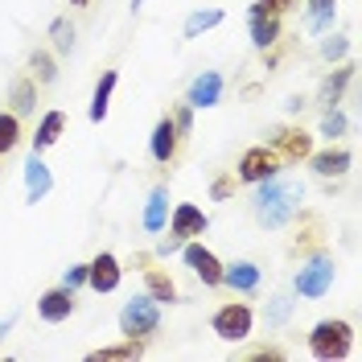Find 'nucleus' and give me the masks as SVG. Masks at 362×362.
<instances>
[{"label":"nucleus","mask_w":362,"mask_h":362,"mask_svg":"<svg viewBox=\"0 0 362 362\" xmlns=\"http://www.w3.org/2000/svg\"><path fill=\"white\" fill-rule=\"evenodd\" d=\"M300 202H305V185L300 181L268 177L255 189V218L268 230H280V226H288L300 214Z\"/></svg>","instance_id":"f257e3e1"},{"label":"nucleus","mask_w":362,"mask_h":362,"mask_svg":"<svg viewBox=\"0 0 362 362\" xmlns=\"http://www.w3.org/2000/svg\"><path fill=\"white\" fill-rule=\"evenodd\" d=\"M157 329H160V309H157V300H153L148 293L132 296V300L119 309V334H124V338L148 341Z\"/></svg>","instance_id":"f03ea898"},{"label":"nucleus","mask_w":362,"mask_h":362,"mask_svg":"<svg viewBox=\"0 0 362 362\" xmlns=\"http://www.w3.org/2000/svg\"><path fill=\"white\" fill-rule=\"evenodd\" d=\"M350 341H354L350 321H317L313 334H309V350H313V358L334 362L350 354Z\"/></svg>","instance_id":"7ed1b4c3"},{"label":"nucleus","mask_w":362,"mask_h":362,"mask_svg":"<svg viewBox=\"0 0 362 362\" xmlns=\"http://www.w3.org/2000/svg\"><path fill=\"white\" fill-rule=\"evenodd\" d=\"M334 276H338L334 255H329V251H313L309 264L296 272V293L305 296V300H317V296H325L334 288Z\"/></svg>","instance_id":"20e7f679"},{"label":"nucleus","mask_w":362,"mask_h":362,"mask_svg":"<svg viewBox=\"0 0 362 362\" xmlns=\"http://www.w3.org/2000/svg\"><path fill=\"white\" fill-rule=\"evenodd\" d=\"M268 148L280 157V165H300V160H309L313 153V136L305 132V128H272L268 132Z\"/></svg>","instance_id":"39448f33"},{"label":"nucleus","mask_w":362,"mask_h":362,"mask_svg":"<svg viewBox=\"0 0 362 362\" xmlns=\"http://www.w3.org/2000/svg\"><path fill=\"white\" fill-rule=\"evenodd\" d=\"M251 321H255V317H251L247 305H243V300H230V305H223L218 313L210 317V329L223 341H243L251 334Z\"/></svg>","instance_id":"423d86ee"},{"label":"nucleus","mask_w":362,"mask_h":362,"mask_svg":"<svg viewBox=\"0 0 362 362\" xmlns=\"http://www.w3.org/2000/svg\"><path fill=\"white\" fill-rule=\"evenodd\" d=\"M280 173V157L272 153L268 144H255V148H247L243 157H239V173L235 177L247 181V185H259V181H268Z\"/></svg>","instance_id":"0eeeda50"},{"label":"nucleus","mask_w":362,"mask_h":362,"mask_svg":"<svg viewBox=\"0 0 362 362\" xmlns=\"http://www.w3.org/2000/svg\"><path fill=\"white\" fill-rule=\"evenodd\" d=\"M181 259H185V268L194 272L202 284H210V288H218L223 284V264H218V255L210 247H202V243H181Z\"/></svg>","instance_id":"6e6552de"},{"label":"nucleus","mask_w":362,"mask_h":362,"mask_svg":"<svg viewBox=\"0 0 362 362\" xmlns=\"http://www.w3.org/2000/svg\"><path fill=\"white\" fill-rule=\"evenodd\" d=\"M119 280H124V268H119V259H115L112 251H103V255H95L87 264V284L95 293H115L119 288Z\"/></svg>","instance_id":"1a4fd4ad"},{"label":"nucleus","mask_w":362,"mask_h":362,"mask_svg":"<svg viewBox=\"0 0 362 362\" xmlns=\"http://www.w3.org/2000/svg\"><path fill=\"white\" fill-rule=\"evenodd\" d=\"M70 313H74V288H66V284L45 288V293L37 296V317H42V321H49V325L66 321Z\"/></svg>","instance_id":"9d476101"},{"label":"nucleus","mask_w":362,"mask_h":362,"mask_svg":"<svg viewBox=\"0 0 362 362\" xmlns=\"http://www.w3.org/2000/svg\"><path fill=\"white\" fill-rule=\"evenodd\" d=\"M206 226H210V218H206L194 202L173 206V214H169V235H177L181 243H185V239H198Z\"/></svg>","instance_id":"9b49d317"},{"label":"nucleus","mask_w":362,"mask_h":362,"mask_svg":"<svg viewBox=\"0 0 362 362\" xmlns=\"http://www.w3.org/2000/svg\"><path fill=\"white\" fill-rule=\"evenodd\" d=\"M177 148H181V136H177V128H173V119L160 115L157 128H153V140H148V153H153L157 165H173V160H177Z\"/></svg>","instance_id":"f8f14e48"},{"label":"nucleus","mask_w":362,"mask_h":362,"mask_svg":"<svg viewBox=\"0 0 362 362\" xmlns=\"http://www.w3.org/2000/svg\"><path fill=\"white\" fill-rule=\"evenodd\" d=\"M223 87L226 83H223L218 70H202V74L189 83V99H185V103H189V107H214V103L223 99Z\"/></svg>","instance_id":"ddd939ff"},{"label":"nucleus","mask_w":362,"mask_h":362,"mask_svg":"<svg viewBox=\"0 0 362 362\" xmlns=\"http://www.w3.org/2000/svg\"><path fill=\"white\" fill-rule=\"evenodd\" d=\"M247 17H251V45H255V49H268V45L280 42V17H276V13L251 4Z\"/></svg>","instance_id":"4468645a"},{"label":"nucleus","mask_w":362,"mask_h":362,"mask_svg":"<svg viewBox=\"0 0 362 362\" xmlns=\"http://www.w3.org/2000/svg\"><path fill=\"white\" fill-rule=\"evenodd\" d=\"M49 189H54V173H49V165L33 153V157L25 160V198H29V202H42Z\"/></svg>","instance_id":"2eb2a0df"},{"label":"nucleus","mask_w":362,"mask_h":362,"mask_svg":"<svg viewBox=\"0 0 362 362\" xmlns=\"http://www.w3.org/2000/svg\"><path fill=\"white\" fill-rule=\"evenodd\" d=\"M165 223H169V194H165V185H157V189L148 194V202H144L140 226H144L148 235H157V230H165Z\"/></svg>","instance_id":"dca6fc26"},{"label":"nucleus","mask_w":362,"mask_h":362,"mask_svg":"<svg viewBox=\"0 0 362 362\" xmlns=\"http://www.w3.org/2000/svg\"><path fill=\"white\" fill-rule=\"evenodd\" d=\"M223 284H230L235 293H255L259 288V268L251 259H235L223 268Z\"/></svg>","instance_id":"f3484780"},{"label":"nucleus","mask_w":362,"mask_h":362,"mask_svg":"<svg viewBox=\"0 0 362 362\" xmlns=\"http://www.w3.org/2000/svg\"><path fill=\"white\" fill-rule=\"evenodd\" d=\"M144 293L157 305H173L177 300V284H173V276L165 268H144Z\"/></svg>","instance_id":"a211bd4d"},{"label":"nucleus","mask_w":362,"mask_h":362,"mask_svg":"<svg viewBox=\"0 0 362 362\" xmlns=\"http://www.w3.org/2000/svg\"><path fill=\"white\" fill-rule=\"evenodd\" d=\"M334 17H338V0H309L305 4V29L309 33L334 29Z\"/></svg>","instance_id":"6ab92c4d"},{"label":"nucleus","mask_w":362,"mask_h":362,"mask_svg":"<svg viewBox=\"0 0 362 362\" xmlns=\"http://www.w3.org/2000/svg\"><path fill=\"white\" fill-rule=\"evenodd\" d=\"M309 160L321 177H341L354 157H350V148H325V153H309Z\"/></svg>","instance_id":"aec40b11"},{"label":"nucleus","mask_w":362,"mask_h":362,"mask_svg":"<svg viewBox=\"0 0 362 362\" xmlns=\"http://www.w3.org/2000/svg\"><path fill=\"white\" fill-rule=\"evenodd\" d=\"M115 83H119V70H103V78L95 83V95H90V124H103V115H107V103H112Z\"/></svg>","instance_id":"412c9836"},{"label":"nucleus","mask_w":362,"mask_h":362,"mask_svg":"<svg viewBox=\"0 0 362 362\" xmlns=\"http://www.w3.org/2000/svg\"><path fill=\"white\" fill-rule=\"evenodd\" d=\"M350 78H354V66H338L334 74H329V78H325V83H321V90H317V103L329 112V107H334V103L341 99V90L350 87Z\"/></svg>","instance_id":"4be33fe9"},{"label":"nucleus","mask_w":362,"mask_h":362,"mask_svg":"<svg viewBox=\"0 0 362 362\" xmlns=\"http://www.w3.org/2000/svg\"><path fill=\"white\" fill-rule=\"evenodd\" d=\"M62 128H66V115L62 112H45L42 124H37V132H33V153H42V148H49V144H58Z\"/></svg>","instance_id":"5701e85b"},{"label":"nucleus","mask_w":362,"mask_h":362,"mask_svg":"<svg viewBox=\"0 0 362 362\" xmlns=\"http://www.w3.org/2000/svg\"><path fill=\"white\" fill-rule=\"evenodd\" d=\"M8 103H13V112L17 115H29L37 107V83L33 78H13V87H8Z\"/></svg>","instance_id":"b1692460"},{"label":"nucleus","mask_w":362,"mask_h":362,"mask_svg":"<svg viewBox=\"0 0 362 362\" xmlns=\"http://www.w3.org/2000/svg\"><path fill=\"white\" fill-rule=\"evenodd\" d=\"M144 354V341L140 338H124L119 346H103V350H95L90 354V362H132Z\"/></svg>","instance_id":"393cba45"},{"label":"nucleus","mask_w":362,"mask_h":362,"mask_svg":"<svg viewBox=\"0 0 362 362\" xmlns=\"http://www.w3.org/2000/svg\"><path fill=\"white\" fill-rule=\"evenodd\" d=\"M313 251H321V223L313 214H305V230H296L293 255H313Z\"/></svg>","instance_id":"a878e982"},{"label":"nucleus","mask_w":362,"mask_h":362,"mask_svg":"<svg viewBox=\"0 0 362 362\" xmlns=\"http://www.w3.org/2000/svg\"><path fill=\"white\" fill-rule=\"evenodd\" d=\"M214 25H223V8H198V13L185 17V37H202Z\"/></svg>","instance_id":"bb28decb"},{"label":"nucleus","mask_w":362,"mask_h":362,"mask_svg":"<svg viewBox=\"0 0 362 362\" xmlns=\"http://www.w3.org/2000/svg\"><path fill=\"white\" fill-rule=\"evenodd\" d=\"M21 144V115L17 112H0V157L13 153Z\"/></svg>","instance_id":"cd10ccee"},{"label":"nucleus","mask_w":362,"mask_h":362,"mask_svg":"<svg viewBox=\"0 0 362 362\" xmlns=\"http://www.w3.org/2000/svg\"><path fill=\"white\" fill-rule=\"evenodd\" d=\"M29 70H33V83H54L58 78V66H54V54H45V49H33V58H29Z\"/></svg>","instance_id":"c85d7f7f"},{"label":"nucleus","mask_w":362,"mask_h":362,"mask_svg":"<svg viewBox=\"0 0 362 362\" xmlns=\"http://www.w3.org/2000/svg\"><path fill=\"white\" fill-rule=\"evenodd\" d=\"M49 42H54V54H70L74 49V25H70V17H58L49 25Z\"/></svg>","instance_id":"c756f323"},{"label":"nucleus","mask_w":362,"mask_h":362,"mask_svg":"<svg viewBox=\"0 0 362 362\" xmlns=\"http://www.w3.org/2000/svg\"><path fill=\"white\" fill-rule=\"evenodd\" d=\"M293 293H276L268 300V309H264V317H268V325H284L288 321V313H293Z\"/></svg>","instance_id":"7c9ffc66"},{"label":"nucleus","mask_w":362,"mask_h":362,"mask_svg":"<svg viewBox=\"0 0 362 362\" xmlns=\"http://www.w3.org/2000/svg\"><path fill=\"white\" fill-rule=\"evenodd\" d=\"M321 136H329V140L346 136V115H341L338 107H329V112H325V119H321Z\"/></svg>","instance_id":"2f4dec72"},{"label":"nucleus","mask_w":362,"mask_h":362,"mask_svg":"<svg viewBox=\"0 0 362 362\" xmlns=\"http://www.w3.org/2000/svg\"><path fill=\"white\" fill-rule=\"evenodd\" d=\"M235 189H239V177H235V173H223V177H214V185H210V198H214V202H226Z\"/></svg>","instance_id":"473e14b6"},{"label":"nucleus","mask_w":362,"mask_h":362,"mask_svg":"<svg viewBox=\"0 0 362 362\" xmlns=\"http://www.w3.org/2000/svg\"><path fill=\"white\" fill-rule=\"evenodd\" d=\"M321 54H325L329 62L346 58V54H350V37H338V33H334V37H325V42H321Z\"/></svg>","instance_id":"72a5a7b5"},{"label":"nucleus","mask_w":362,"mask_h":362,"mask_svg":"<svg viewBox=\"0 0 362 362\" xmlns=\"http://www.w3.org/2000/svg\"><path fill=\"white\" fill-rule=\"evenodd\" d=\"M169 119H173V128H177V136H189V132H194V107H189V103H181V107H173V115H169Z\"/></svg>","instance_id":"f704fd0d"},{"label":"nucleus","mask_w":362,"mask_h":362,"mask_svg":"<svg viewBox=\"0 0 362 362\" xmlns=\"http://www.w3.org/2000/svg\"><path fill=\"white\" fill-rule=\"evenodd\" d=\"M62 284H66V288H78V284H87V264H70L66 276H62Z\"/></svg>","instance_id":"c9c22d12"},{"label":"nucleus","mask_w":362,"mask_h":362,"mask_svg":"<svg viewBox=\"0 0 362 362\" xmlns=\"http://www.w3.org/2000/svg\"><path fill=\"white\" fill-rule=\"evenodd\" d=\"M247 358H272V362H280V358H284V350H280V346H255V350H247Z\"/></svg>","instance_id":"e433bc0d"},{"label":"nucleus","mask_w":362,"mask_h":362,"mask_svg":"<svg viewBox=\"0 0 362 362\" xmlns=\"http://www.w3.org/2000/svg\"><path fill=\"white\" fill-rule=\"evenodd\" d=\"M255 4H259V8H268V13H276V17H280V13H288V8H293L296 0H255Z\"/></svg>","instance_id":"4c0bfd02"},{"label":"nucleus","mask_w":362,"mask_h":362,"mask_svg":"<svg viewBox=\"0 0 362 362\" xmlns=\"http://www.w3.org/2000/svg\"><path fill=\"white\" fill-rule=\"evenodd\" d=\"M173 251H181L177 235H169V239H160V243H157V255H173Z\"/></svg>","instance_id":"58836bf2"},{"label":"nucleus","mask_w":362,"mask_h":362,"mask_svg":"<svg viewBox=\"0 0 362 362\" xmlns=\"http://www.w3.org/2000/svg\"><path fill=\"white\" fill-rule=\"evenodd\" d=\"M13 325H17V313H8V317H4V321H0V341H4V334H8Z\"/></svg>","instance_id":"ea45409f"},{"label":"nucleus","mask_w":362,"mask_h":362,"mask_svg":"<svg viewBox=\"0 0 362 362\" xmlns=\"http://www.w3.org/2000/svg\"><path fill=\"white\" fill-rule=\"evenodd\" d=\"M70 4H78V8H87V4H90V0H70Z\"/></svg>","instance_id":"a19ab883"},{"label":"nucleus","mask_w":362,"mask_h":362,"mask_svg":"<svg viewBox=\"0 0 362 362\" xmlns=\"http://www.w3.org/2000/svg\"><path fill=\"white\" fill-rule=\"evenodd\" d=\"M140 4H144V0H132V13H136V8H140Z\"/></svg>","instance_id":"79ce46f5"}]
</instances>
